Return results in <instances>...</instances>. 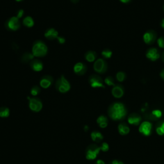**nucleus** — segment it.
<instances>
[{"instance_id":"nucleus-33","label":"nucleus","mask_w":164,"mask_h":164,"mask_svg":"<svg viewBox=\"0 0 164 164\" xmlns=\"http://www.w3.org/2000/svg\"><path fill=\"white\" fill-rule=\"evenodd\" d=\"M24 10H19L18 12V14H17V15H16V17H17L18 19H20L24 15Z\"/></svg>"},{"instance_id":"nucleus-32","label":"nucleus","mask_w":164,"mask_h":164,"mask_svg":"<svg viewBox=\"0 0 164 164\" xmlns=\"http://www.w3.org/2000/svg\"><path fill=\"white\" fill-rule=\"evenodd\" d=\"M100 149L102 151H104V152H106V151H107L108 150V149H109V146L108 145V144H106L105 142L102 144L101 147H100Z\"/></svg>"},{"instance_id":"nucleus-25","label":"nucleus","mask_w":164,"mask_h":164,"mask_svg":"<svg viewBox=\"0 0 164 164\" xmlns=\"http://www.w3.org/2000/svg\"><path fill=\"white\" fill-rule=\"evenodd\" d=\"M101 54H102V56H103L105 59H110V57L112 56V52L110 50H108V49H106V50H105L102 51Z\"/></svg>"},{"instance_id":"nucleus-17","label":"nucleus","mask_w":164,"mask_h":164,"mask_svg":"<svg viewBox=\"0 0 164 164\" xmlns=\"http://www.w3.org/2000/svg\"><path fill=\"white\" fill-rule=\"evenodd\" d=\"M97 122L102 128H105L108 125V119L105 116H101L97 118Z\"/></svg>"},{"instance_id":"nucleus-19","label":"nucleus","mask_w":164,"mask_h":164,"mask_svg":"<svg viewBox=\"0 0 164 164\" xmlns=\"http://www.w3.org/2000/svg\"><path fill=\"white\" fill-rule=\"evenodd\" d=\"M85 58L89 62H92L96 59V53L92 51H88L85 53Z\"/></svg>"},{"instance_id":"nucleus-14","label":"nucleus","mask_w":164,"mask_h":164,"mask_svg":"<svg viewBox=\"0 0 164 164\" xmlns=\"http://www.w3.org/2000/svg\"><path fill=\"white\" fill-rule=\"evenodd\" d=\"M45 37L50 40L57 39L59 37V33L54 28H50L44 34Z\"/></svg>"},{"instance_id":"nucleus-5","label":"nucleus","mask_w":164,"mask_h":164,"mask_svg":"<svg viewBox=\"0 0 164 164\" xmlns=\"http://www.w3.org/2000/svg\"><path fill=\"white\" fill-rule=\"evenodd\" d=\"M94 69L98 73H104L107 69V65L104 60L99 59L94 63Z\"/></svg>"},{"instance_id":"nucleus-23","label":"nucleus","mask_w":164,"mask_h":164,"mask_svg":"<svg viewBox=\"0 0 164 164\" xmlns=\"http://www.w3.org/2000/svg\"><path fill=\"white\" fill-rule=\"evenodd\" d=\"M34 56L32 54V53H26L22 56V61L23 62H28V61L34 59Z\"/></svg>"},{"instance_id":"nucleus-29","label":"nucleus","mask_w":164,"mask_h":164,"mask_svg":"<svg viewBox=\"0 0 164 164\" xmlns=\"http://www.w3.org/2000/svg\"><path fill=\"white\" fill-rule=\"evenodd\" d=\"M152 115L153 116V117H155V119L160 118L162 116V112L159 110H155L154 111H153Z\"/></svg>"},{"instance_id":"nucleus-24","label":"nucleus","mask_w":164,"mask_h":164,"mask_svg":"<svg viewBox=\"0 0 164 164\" xmlns=\"http://www.w3.org/2000/svg\"><path fill=\"white\" fill-rule=\"evenodd\" d=\"M10 111L9 109L6 107H2L0 108V117H7L9 116Z\"/></svg>"},{"instance_id":"nucleus-2","label":"nucleus","mask_w":164,"mask_h":164,"mask_svg":"<svg viewBox=\"0 0 164 164\" xmlns=\"http://www.w3.org/2000/svg\"><path fill=\"white\" fill-rule=\"evenodd\" d=\"M48 47L42 41H37L32 48V54L35 57H42L46 55Z\"/></svg>"},{"instance_id":"nucleus-4","label":"nucleus","mask_w":164,"mask_h":164,"mask_svg":"<svg viewBox=\"0 0 164 164\" xmlns=\"http://www.w3.org/2000/svg\"><path fill=\"white\" fill-rule=\"evenodd\" d=\"M28 100H29V106L30 108L34 112H38L40 111L42 108V104L37 98H30L28 97Z\"/></svg>"},{"instance_id":"nucleus-16","label":"nucleus","mask_w":164,"mask_h":164,"mask_svg":"<svg viewBox=\"0 0 164 164\" xmlns=\"http://www.w3.org/2000/svg\"><path fill=\"white\" fill-rule=\"evenodd\" d=\"M112 95L116 98H120L123 96L124 91H123L122 88L121 86H114V87L112 89Z\"/></svg>"},{"instance_id":"nucleus-10","label":"nucleus","mask_w":164,"mask_h":164,"mask_svg":"<svg viewBox=\"0 0 164 164\" xmlns=\"http://www.w3.org/2000/svg\"><path fill=\"white\" fill-rule=\"evenodd\" d=\"M53 79L51 76H45L40 81V85L41 87L44 89H48L50 87L53 83Z\"/></svg>"},{"instance_id":"nucleus-11","label":"nucleus","mask_w":164,"mask_h":164,"mask_svg":"<svg viewBox=\"0 0 164 164\" xmlns=\"http://www.w3.org/2000/svg\"><path fill=\"white\" fill-rule=\"evenodd\" d=\"M87 66L84 64L78 62L74 66V72L78 75H83L87 71Z\"/></svg>"},{"instance_id":"nucleus-18","label":"nucleus","mask_w":164,"mask_h":164,"mask_svg":"<svg viewBox=\"0 0 164 164\" xmlns=\"http://www.w3.org/2000/svg\"><path fill=\"white\" fill-rule=\"evenodd\" d=\"M141 121V118L140 116H137V115H132L128 118V122L131 124L138 125Z\"/></svg>"},{"instance_id":"nucleus-37","label":"nucleus","mask_w":164,"mask_h":164,"mask_svg":"<svg viewBox=\"0 0 164 164\" xmlns=\"http://www.w3.org/2000/svg\"><path fill=\"white\" fill-rule=\"evenodd\" d=\"M160 76H161L162 78L164 80V70H163V71L161 72V73H160Z\"/></svg>"},{"instance_id":"nucleus-26","label":"nucleus","mask_w":164,"mask_h":164,"mask_svg":"<svg viewBox=\"0 0 164 164\" xmlns=\"http://www.w3.org/2000/svg\"><path fill=\"white\" fill-rule=\"evenodd\" d=\"M40 91V88L38 87V86H34L31 90V94L32 96H36L37 95H38Z\"/></svg>"},{"instance_id":"nucleus-30","label":"nucleus","mask_w":164,"mask_h":164,"mask_svg":"<svg viewBox=\"0 0 164 164\" xmlns=\"http://www.w3.org/2000/svg\"><path fill=\"white\" fill-rule=\"evenodd\" d=\"M157 132L160 135H162L164 134V122L160 127H158L157 128Z\"/></svg>"},{"instance_id":"nucleus-8","label":"nucleus","mask_w":164,"mask_h":164,"mask_svg":"<svg viewBox=\"0 0 164 164\" xmlns=\"http://www.w3.org/2000/svg\"><path fill=\"white\" fill-rule=\"evenodd\" d=\"M7 24V28L13 31L18 30L20 26L19 19H18L16 16L15 17H12L10 18L9 20H8Z\"/></svg>"},{"instance_id":"nucleus-43","label":"nucleus","mask_w":164,"mask_h":164,"mask_svg":"<svg viewBox=\"0 0 164 164\" xmlns=\"http://www.w3.org/2000/svg\"><path fill=\"white\" fill-rule=\"evenodd\" d=\"M163 60H164V53H163Z\"/></svg>"},{"instance_id":"nucleus-39","label":"nucleus","mask_w":164,"mask_h":164,"mask_svg":"<svg viewBox=\"0 0 164 164\" xmlns=\"http://www.w3.org/2000/svg\"><path fill=\"white\" fill-rule=\"evenodd\" d=\"M161 26L164 29V19H162V22H161Z\"/></svg>"},{"instance_id":"nucleus-1","label":"nucleus","mask_w":164,"mask_h":164,"mask_svg":"<svg viewBox=\"0 0 164 164\" xmlns=\"http://www.w3.org/2000/svg\"><path fill=\"white\" fill-rule=\"evenodd\" d=\"M126 114L124 106L119 102L112 105L109 109L110 117L113 120H119L124 118Z\"/></svg>"},{"instance_id":"nucleus-34","label":"nucleus","mask_w":164,"mask_h":164,"mask_svg":"<svg viewBox=\"0 0 164 164\" xmlns=\"http://www.w3.org/2000/svg\"><path fill=\"white\" fill-rule=\"evenodd\" d=\"M57 40H58L59 41V42L61 44H64L65 42V39L64 37H61V36H59L58 37H57Z\"/></svg>"},{"instance_id":"nucleus-9","label":"nucleus","mask_w":164,"mask_h":164,"mask_svg":"<svg viewBox=\"0 0 164 164\" xmlns=\"http://www.w3.org/2000/svg\"><path fill=\"white\" fill-rule=\"evenodd\" d=\"M151 128H152V125L149 122H144L139 128V132L144 135H149L151 132Z\"/></svg>"},{"instance_id":"nucleus-38","label":"nucleus","mask_w":164,"mask_h":164,"mask_svg":"<svg viewBox=\"0 0 164 164\" xmlns=\"http://www.w3.org/2000/svg\"><path fill=\"white\" fill-rule=\"evenodd\" d=\"M120 1L122 2V3H128L130 0H120Z\"/></svg>"},{"instance_id":"nucleus-41","label":"nucleus","mask_w":164,"mask_h":164,"mask_svg":"<svg viewBox=\"0 0 164 164\" xmlns=\"http://www.w3.org/2000/svg\"><path fill=\"white\" fill-rule=\"evenodd\" d=\"M71 1H72L73 3H77L78 1H79V0H71Z\"/></svg>"},{"instance_id":"nucleus-12","label":"nucleus","mask_w":164,"mask_h":164,"mask_svg":"<svg viewBox=\"0 0 164 164\" xmlns=\"http://www.w3.org/2000/svg\"><path fill=\"white\" fill-rule=\"evenodd\" d=\"M146 57L151 61H156L160 57V54L156 48H151L146 53Z\"/></svg>"},{"instance_id":"nucleus-3","label":"nucleus","mask_w":164,"mask_h":164,"mask_svg":"<svg viewBox=\"0 0 164 164\" xmlns=\"http://www.w3.org/2000/svg\"><path fill=\"white\" fill-rule=\"evenodd\" d=\"M56 88L61 93H65L70 90L71 85L65 76L62 75L56 82Z\"/></svg>"},{"instance_id":"nucleus-6","label":"nucleus","mask_w":164,"mask_h":164,"mask_svg":"<svg viewBox=\"0 0 164 164\" xmlns=\"http://www.w3.org/2000/svg\"><path fill=\"white\" fill-rule=\"evenodd\" d=\"M89 82L91 87L93 88H105V86L102 83V80L101 78L96 75H93L90 76Z\"/></svg>"},{"instance_id":"nucleus-44","label":"nucleus","mask_w":164,"mask_h":164,"mask_svg":"<svg viewBox=\"0 0 164 164\" xmlns=\"http://www.w3.org/2000/svg\"><path fill=\"white\" fill-rule=\"evenodd\" d=\"M163 9H164V7H163Z\"/></svg>"},{"instance_id":"nucleus-42","label":"nucleus","mask_w":164,"mask_h":164,"mask_svg":"<svg viewBox=\"0 0 164 164\" xmlns=\"http://www.w3.org/2000/svg\"><path fill=\"white\" fill-rule=\"evenodd\" d=\"M15 1H18V2H19V1H23V0H15Z\"/></svg>"},{"instance_id":"nucleus-40","label":"nucleus","mask_w":164,"mask_h":164,"mask_svg":"<svg viewBox=\"0 0 164 164\" xmlns=\"http://www.w3.org/2000/svg\"><path fill=\"white\" fill-rule=\"evenodd\" d=\"M84 130H85V131H87L88 130V126H85L84 127Z\"/></svg>"},{"instance_id":"nucleus-31","label":"nucleus","mask_w":164,"mask_h":164,"mask_svg":"<svg viewBox=\"0 0 164 164\" xmlns=\"http://www.w3.org/2000/svg\"><path fill=\"white\" fill-rule=\"evenodd\" d=\"M158 45L160 48H164V37L159 38L157 40Z\"/></svg>"},{"instance_id":"nucleus-13","label":"nucleus","mask_w":164,"mask_h":164,"mask_svg":"<svg viewBox=\"0 0 164 164\" xmlns=\"http://www.w3.org/2000/svg\"><path fill=\"white\" fill-rule=\"evenodd\" d=\"M143 39L145 43H146L147 44H151L154 42L156 39V35L153 31H147L144 35Z\"/></svg>"},{"instance_id":"nucleus-36","label":"nucleus","mask_w":164,"mask_h":164,"mask_svg":"<svg viewBox=\"0 0 164 164\" xmlns=\"http://www.w3.org/2000/svg\"><path fill=\"white\" fill-rule=\"evenodd\" d=\"M96 164H105V162L101 160H99L97 161Z\"/></svg>"},{"instance_id":"nucleus-20","label":"nucleus","mask_w":164,"mask_h":164,"mask_svg":"<svg viewBox=\"0 0 164 164\" xmlns=\"http://www.w3.org/2000/svg\"><path fill=\"white\" fill-rule=\"evenodd\" d=\"M23 23L24 26H26L28 28H31L34 25V20L30 16H28V17H26L24 18L23 19Z\"/></svg>"},{"instance_id":"nucleus-21","label":"nucleus","mask_w":164,"mask_h":164,"mask_svg":"<svg viewBox=\"0 0 164 164\" xmlns=\"http://www.w3.org/2000/svg\"><path fill=\"white\" fill-rule=\"evenodd\" d=\"M119 132L121 135H126L130 132V128L125 124H119L118 127Z\"/></svg>"},{"instance_id":"nucleus-27","label":"nucleus","mask_w":164,"mask_h":164,"mask_svg":"<svg viewBox=\"0 0 164 164\" xmlns=\"http://www.w3.org/2000/svg\"><path fill=\"white\" fill-rule=\"evenodd\" d=\"M116 78L119 81H123L126 78V75L124 72H119L117 74Z\"/></svg>"},{"instance_id":"nucleus-35","label":"nucleus","mask_w":164,"mask_h":164,"mask_svg":"<svg viewBox=\"0 0 164 164\" xmlns=\"http://www.w3.org/2000/svg\"><path fill=\"white\" fill-rule=\"evenodd\" d=\"M111 164H123L122 162L120 161H117V160H113Z\"/></svg>"},{"instance_id":"nucleus-7","label":"nucleus","mask_w":164,"mask_h":164,"mask_svg":"<svg viewBox=\"0 0 164 164\" xmlns=\"http://www.w3.org/2000/svg\"><path fill=\"white\" fill-rule=\"evenodd\" d=\"M100 147H98L96 146H91L87 149L86 153V158L88 160H94L97 157V155L99 154Z\"/></svg>"},{"instance_id":"nucleus-15","label":"nucleus","mask_w":164,"mask_h":164,"mask_svg":"<svg viewBox=\"0 0 164 164\" xmlns=\"http://www.w3.org/2000/svg\"><path fill=\"white\" fill-rule=\"evenodd\" d=\"M30 66L34 71L36 72H39L42 70L43 64L42 63V62H40L39 60H34L30 63Z\"/></svg>"},{"instance_id":"nucleus-22","label":"nucleus","mask_w":164,"mask_h":164,"mask_svg":"<svg viewBox=\"0 0 164 164\" xmlns=\"http://www.w3.org/2000/svg\"><path fill=\"white\" fill-rule=\"evenodd\" d=\"M91 138L93 141L97 142V141H101L102 138H103V137H102V135L100 132H94L91 133Z\"/></svg>"},{"instance_id":"nucleus-28","label":"nucleus","mask_w":164,"mask_h":164,"mask_svg":"<svg viewBox=\"0 0 164 164\" xmlns=\"http://www.w3.org/2000/svg\"><path fill=\"white\" fill-rule=\"evenodd\" d=\"M105 82L106 85H108L109 86H115L114 81L112 77L108 76L107 78H106V79L105 80Z\"/></svg>"}]
</instances>
